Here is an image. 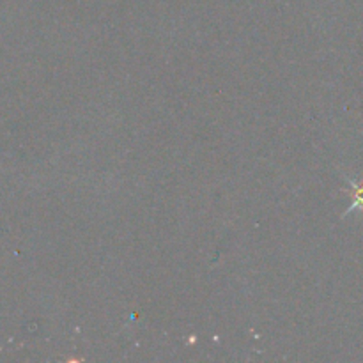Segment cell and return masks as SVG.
Here are the masks:
<instances>
[{"mask_svg": "<svg viewBox=\"0 0 363 363\" xmlns=\"http://www.w3.org/2000/svg\"><path fill=\"white\" fill-rule=\"evenodd\" d=\"M354 190H356V200H354V204H352V208L351 209H356L358 206H363V186L360 188V186H354Z\"/></svg>", "mask_w": 363, "mask_h": 363, "instance_id": "6da1fadb", "label": "cell"}]
</instances>
